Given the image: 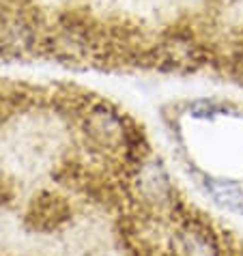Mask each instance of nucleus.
Here are the masks:
<instances>
[{
  "instance_id": "obj_3",
  "label": "nucleus",
  "mask_w": 243,
  "mask_h": 256,
  "mask_svg": "<svg viewBox=\"0 0 243 256\" xmlns=\"http://www.w3.org/2000/svg\"><path fill=\"white\" fill-rule=\"evenodd\" d=\"M226 234L211 220L188 207L172 222L166 252L168 256H234L239 248L228 244Z\"/></svg>"
},
{
  "instance_id": "obj_2",
  "label": "nucleus",
  "mask_w": 243,
  "mask_h": 256,
  "mask_svg": "<svg viewBox=\"0 0 243 256\" xmlns=\"http://www.w3.org/2000/svg\"><path fill=\"white\" fill-rule=\"evenodd\" d=\"M127 196L134 209L160 213L172 220L188 209L166 164L153 151L127 170Z\"/></svg>"
},
{
  "instance_id": "obj_1",
  "label": "nucleus",
  "mask_w": 243,
  "mask_h": 256,
  "mask_svg": "<svg viewBox=\"0 0 243 256\" xmlns=\"http://www.w3.org/2000/svg\"><path fill=\"white\" fill-rule=\"evenodd\" d=\"M76 130L80 142L95 151L134 166L151 153L142 127L123 110L104 99L88 97L76 114Z\"/></svg>"
},
{
  "instance_id": "obj_4",
  "label": "nucleus",
  "mask_w": 243,
  "mask_h": 256,
  "mask_svg": "<svg viewBox=\"0 0 243 256\" xmlns=\"http://www.w3.org/2000/svg\"><path fill=\"white\" fill-rule=\"evenodd\" d=\"M196 186L202 190V194L213 204L228 213H239L243 216V183L232 176L209 174V172H194Z\"/></svg>"
}]
</instances>
